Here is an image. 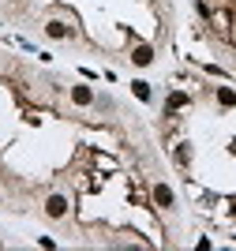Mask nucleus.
Here are the masks:
<instances>
[{
    "label": "nucleus",
    "instance_id": "f257e3e1",
    "mask_svg": "<svg viewBox=\"0 0 236 251\" xmlns=\"http://www.w3.org/2000/svg\"><path fill=\"white\" fill-rule=\"evenodd\" d=\"M45 214H49L52 221L68 218V195H60V191H56V195H49V199H45Z\"/></svg>",
    "mask_w": 236,
    "mask_h": 251
},
{
    "label": "nucleus",
    "instance_id": "f03ea898",
    "mask_svg": "<svg viewBox=\"0 0 236 251\" xmlns=\"http://www.w3.org/2000/svg\"><path fill=\"white\" fill-rule=\"evenodd\" d=\"M154 206H161V210H173L176 206V195H173L169 184H154Z\"/></svg>",
    "mask_w": 236,
    "mask_h": 251
},
{
    "label": "nucleus",
    "instance_id": "7ed1b4c3",
    "mask_svg": "<svg viewBox=\"0 0 236 251\" xmlns=\"http://www.w3.org/2000/svg\"><path fill=\"white\" fill-rule=\"evenodd\" d=\"M45 34L56 38V42H64V38H72V26H68L64 19H49V23H45Z\"/></svg>",
    "mask_w": 236,
    "mask_h": 251
},
{
    "label": "nucleus",
    "instance_id": "20e7f679",
    "mask_svg": "<svg viewBox=\"0 0 236 251\" xmlns=\"http://www.w3.org/2000/svg\"><path fill=\"white\" fill-rule=\"evenodd\" d=\"M131 64H135V68L154 64V49H150V45H135V49H131Z\"/></svg>",
    "mask_w": 236,
    "mask_h": 251
},
{
    "label": "nucleus",
    "instance_id": "39448f33",
    "mask_svg": "<svg viewBox=\"0 0 236 251\" xmlns=\"http://www.w3.org/2000/svg\"><path fill=\"white\" fill-rule=\"evenodd\" d=\"M72 101H75V105H94V90H90L86 83H75V86H72Z\"/></svg>",
    "mask_w": 236,
    "mask_h": 251
},
{
    "label": "nucleus",
    "instance_id": "423d86ee",
    "mask_svg": "<svg viewBox=\"0 0 236 251\" xmlns=\"http://www.w3.org/2000/svg\"><path fill=\"white\" fill-rule=\"evenodd\" d=\"M131 94L139 98V101H150V98H154V90H150V83H146V79H135V83H131Z\"/></svg>",
    "mask_w": 236,
    "mask_h": 251
},
{
    "label": "nucleus",
    "instance_id": "0eeeda50",
    "mask_svg": "<svg viewBox=\"0 0 236 251\" xmlns=\"http://www.w3.org/2000/svg\"><path fill=\"white\" fill-rule=\"evenodd\" d=\"M217 101H221V105H236V90H229V86H217Z\"/></svg>",
    "mask_w": 236,
    "mask_h": 251
},
{
    "label": "nucleus",
    "instance_id": "6e6552de",
    "mask_svg": "<svg viewBox=\"0 0 236 251\" xmlns=\"http://www.w3.org/2000/svg\"><path fill=\"white\" fill-rule=\"evenodd\" d=\"M180 105H187V94H180V90H176V94H169V113H173V109H180Z\"/></svg>",
    "mask_w": 236,
    "mask_h": 251
},
{
    "label": "nucleus",
    "instance_id": "1a4fd4ad",
    "mask_svg": "<svg viewBox=\"0 0 236 251\" xmlns=\"http://www.w3.org/2000/svg\"><path fill=\"white\" fill-rule=\"evenodd\" d=\"M176 161H180V165H187V161H191V147H187V143H180V150H176Z\"/></svg>",
    "mask_w": 236,
    "mask_h": 251
}]
</instances>
